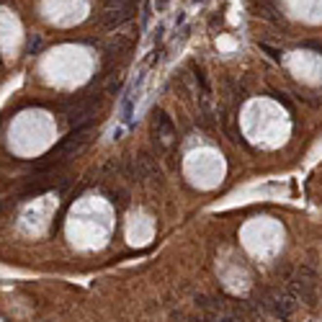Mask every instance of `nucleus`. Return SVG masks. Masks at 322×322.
Instances as JSON below:
<instances>
[{"label":"nucleus","mask_w":322,"mask_h":322,"mask_svg":"<svg viewBox=\"0 0 322 322\" xmlns=\"http://www.w3.org/2000/svg\"><path fill=\"white\" fill-rule=\"evenodd\" d=\"M302 47H307V49H315V52H320V55H322V44H317V41H304Z\"/></svg>","instance_id":"9b49d317"},{"label":"nucleus","mask_w":322,"mask_h":322,"mask_svg":"<svg viewBox=\"0 0 322 322\" xmlns=\"http://www.w3.org/2000/svg\"><path fill=\"white\" fill-rule=\"evenodd\" d=\"M315 284H317V273L312 271L309 265H302L299 273H297V279L289 281V291H291L294 299H302V302H307V304H315V299H317Z\"/></svg>","instance_id":"f257e3e1"},{"label":"nucleus","mask_w":322,"mask_h":322,"mask_svg":"<svg viewBox=\"0 0 322 322\" xmlns=\"http://www.w3.org/2000/svg\"><path fill=\"white\" fill-rule=\"evenodd\" d=\"M137 5H139V0H124L121 5L109 8V11L101 16V26H103L106 31L119 29V26H124L127 21L134 19V13H137Z\"/></svg>","instance_id":"f03ea898"},{"label":"nucleus","mask_w":322,"mask_h":322,"mask_svg":"<svg viewBox=\"0 0 322 322\" xmlns=\"http://www.w3.org/2000/svg\"><path fill=\"white\" fill-rule=\"evenodd\" d=\"M261 52H265V55L271 57L273 62H281V55H284L281 49H276V47H271V44H265V41L261 44Z\"/></svg>","instance_id":"6e6552de"},{"label":"nucleus","mask_w":322,"mask_h":322,"mask_svg":"<svg viewBox=\"0 0 322 322\" xmlns=\"http://www.w3.org/2000/svg\"><path fill=\"white\" fill-rule=\"evenodd\" d=\"M183 21H186V13H178V16H175V29H178V26H181Z\"/></svg>","instance_id":"ddd939ff"},{"label":"nucleus","mask_w":322,"mask_h":322,"mask_svg":"<svg viewBox=\"0 0 322 322\" xmlns=\"http://www.w3.org/2000/svg\"><path fill=\"white\" fill-rule=\"evenodd\" d=\"M261 304H263L265 309H271L281 322H286V320L294 315V309H297V302H294L291 294H263V302Z\"/></svg>","instance_id":"7ed1b4c3"},{"label":"nucleus","mask_w":322,"mask_h":322,"mask_svg":"<svg viewBox=\"0 0 322 322\" xmlns=\"http://www.w3.org/2000/svg\"><path fill=\"white\" fill-rule=\"evenodd\" d=\"M39 47H41V37H34V39L29 41V55H37Z\"/></svg>","instance_id":"1a4fd4ad"},{"label":"nucleus","mask_w":322,"mask_h":322,"mask_svg":"<svg viewBox=\"0 0 322 322\" xmlns=\"http://www.w3.org/2000/svg\"><path fill=\"white\" fill-rule=\"evenodd\" d=\"M168 3H170V0H155V8H157V13H160V11H165V8H168Z\"/></svg>","instance_id":"f8f14e48"},{"label":"nucleus","mask_w":322,"mask_h":322,"mask_svg":"<svg viewBox=\"0 0 322 322\" xmlns=\"http://www.w3.org/2000/svg\"><path fill=\"white\" fill-rule=\"evenodd\" d=\"M137 165H139V170H142V181H147V178H160V168L155 163V157L150 155V152H139L137 155Z\"/></svg>","instance_id":"39448f33"},{"label":"nucleus","mask_w":322,"mask_h":322,"mask_svg":"<svg viewBox=\"0 0 322 322\" xmlns=\"http://www.w3.org/2000/svg\"><path fill=\"white\" fill-rule=\"evenodd\" d=\"M152 124H155L157 137H160V134H163V137H173V134H175L173 119H170V116H168L163 109H155V111H152Z\"/></svg>","instance_id":"20e7f679"},{"label":"nucleus","mask_w":322,"mask_h":322,"mask_svg":"<svg viewBox=\"0 0 322 322\" xmlns=\"http://www.w3.org/2000/svg\"><path fill=\"white\" fill-rule=\"evenodd\" d=\"M191 70H193V80L199 83V88H201V95L207 98L209 95V83H207V75H204V70L196 65V62H191Z\"/></svg>","instance_id":"423d86ee"},{"label":"nucleus","mask_w":322,"mask_h":322,"mask_svg":"<svg viewBox=\"0 0 322 322\" xmlns=\"http://www.w3.org/2000/svg\"><path fill=\"white\" fill-rule=\"evenodd\" d=\"M163 37H165V26H163V23H157V29H155V44L163 41Z\"/></svg>","instance_id":"9d476101"},{"label":"nucleus","mask_w":322,"mask_h":322,"mask_svg":"<svg viewBox=\"0 0 322 322\" xmlns=\"http://www.w3.org/2000/svg\"><path fill=\"white\" fill-rule=\"evenodd\" d=\"M121 121L124 124L132 121V93H127V98H124V103H121Z\"/></svg>","instance_id":"0eeeda50"}]
</instances>
